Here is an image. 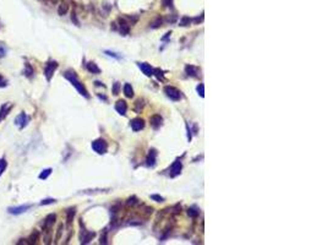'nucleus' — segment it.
<instances>
[{
	"label": "nucleus",
	"instance_id": "nucleus-18",
	"mask_svg": "<svg viewBox=\"0 0 327 245\" xmlns=\"http://www.w3.org/2000/svg\"><path fill=\"white\" fill-rule=\"evenodd\" d=\"M68 10H69V5H68V4H65V3H63L61 5H59V9H58V14L63 16V15H65V14L68 12Z\"/></svg>",
	"mask_w": 327,
	"mask_h": 245
},
{
	"label": "nucleus",
	"instance_id": "nucleus-33",
	"mask_svg": "<svg viewBox=\"0 0 327 245\" xmlns=\"http://www.w3.org/2000/svg\"><path fill=\"white\" fill-rule=\"evenodd\" d=\"M188 22H190V19H188V17H184L183 19V21H181V25L183 26H186V23Z\"/></svg>",
	"mask_w": 327,
	"mask_h": 245
},
{
	"label": "nucleus",
	"instance_id": "nucleus-10",
	"mask_svg": "<svg viewBox=\"0 0 327 245\" xmlns=\"http://www.w3.org/2000/svg\"><path fill=\"white\" fill-rule=\"evenodd\" d=\"M180 172H181V162L179 159H177V161L173 163V166H172V177H175V175L180 174Z\"/></svg>",
	"mask_w": 327,
	"mask_h": 245
},
{
	"label": "nucleus",
	"instance_id": "nucleus-6",
	"mask_svg": "<svg viewBox=\"0 0 327 245\" xmlns=\"http://www.w3.org/2000/svg\"><path fill=\"white\" fill-rule=\"evenodd\" d=\"M27 122H28V118H27V115H26L25 113H20V115H17L16 119H15V124H16L20 129H23V128L27 125Z\"/></svg>",
	"mask_w": 327,
	"mask_h": 245
},
{
	"label": "nucleus",
	"instance_id": "nucleus-7",
	"mask_svg": "<svg viewBox=\"0 0 327 245\" xmlns=\"http://www.w3.org/2000/svg\"><path fill=\"white\" fill-rule=\"evenodd\" d=\"M144 126H145V122L141 118H136L131 120V129L134 131H140L141 129H144Z\"/></svg>",
	"mask_w": 327,
	"mask_h": 245
},
{
	"label": "nucleus",
	"instance_id": "nucleus-11",
	"mask_svg": "<svg viewBox=\"0 0 327 245\" xmlns=\"http://www.w3.org/2000/svg\"><path fill=\"white\" fill-rule=\"evenodd\" d=\"M156 156H157V153H156V151H155V150L149 151V155H148V157H147V159H146L147 166H148V167H153V166H155V162H156Z\"/></svg>",
	"mask_w": 327,
	"mask_h": 245
},
{
	"label": "nucleus",
	"instance_id": "nucleus-26",
	"mask_svg": "<svg viewBox=\"0 0 327 245\" xmlns=\"http://www.w3.org/2000/svg\"><path fill=\"white\" fill-rule=\"evenodd\" d=\"M197 92H199V94H200L201 97H203V96H205V86H203L202 83L197 86Z\"/></svg>",
	"mask_w": 327,
	"mask_h": 245
},
{
	"label": "nucleus",
	"instance_id": "nucleus-23",
	"mask_svg": "<svg viewBox=\"0 0 327 245\" xmlns=\"http://www.w3.org/2000/svg\"><path fill=\"white\" fill-rule=\"evenodd\" d=\"M32 74H33V69L31 65H28V64H26V69H25V75L27 76V77H30V76H32Z\"/></svg>",
	"mask_w": 327,
	"mask_h": 245
},
{
	"label": "nucleus",
	"instance_id": "nucleus-28",
	"mask_svg": "<svg viewBox=\"0 0 327 245\" xmlns=\"http://www.w3.org/2000/svg\"><path fill=\"white\" fill-rule=\"evenodd\" d=\"M54 202H55V200H54V199H45V200L41 201V205H42V206H44V205H49V203H54Z\"/></svg>",
	"mask_w": 327,
	"mask_h": 245
},
{
	"label": "nucleus",
	"instance_id": "nucleus-9",
	"mask_svg": "<svg viewBox=\"0 0 327 245\" xmlns=\"http://www.w3.org/2000/svg\"><path fill=\"white\" fill-rule=\"evenodd\" d=\"M115 111H118L119 114L121 115H125L126 114V111H127V105L124 100H118L116 104H115Z\"/></svg>",
	"mask_w": 327,
	"mask_h": 245
},
{
	"label": "nucleus",
	"instance_id": "nucleus-31",
	"mask_svg": "<svg viewBox=\"0 0 327 245\" xmlns=\"http://www.w3.org/2000/svg\"><path fill=\"white\" fill-rule=\"evenodd\" d=\"M156 72V75H157V77L161 80V78H163V74H162V71L159 70V69H156V70H153V74Z\"/></svg>",
	"mask_w": 327,
	"mask_h": 245
},
{
	"label": "nucleus",
	"instance_id": "nucleus-19",
	"mask_svg": "<svg viewBox=\"0 0 327 245\" xmlns=\"http://www.w3.org/2000/svg\"><path fill=\"white\" fill-rule=\"evenodd\" d=\"M10 108H11V107H10ZM10 108H8L6 104H4V105L0 108V122L6 117V114H8V111H10Z\"/></svg>",
	"mask_w": 327,
	"mask_h": 245
},
{
	"label": "nucleus",
	"instance_id": "nucleus-14",
	"mask_svg": "<svg viewBox=\"0 0 327 245\" xmlns=\"http://www.w3.org/2000/svg\"><path fill=\"white\" fill-rule=\"evenodd\" d=\"M37 240H39V232H38V231H34L33 233L30 235L27 243H28V244H36Z\"/></svg>",
	"mask_w": 327,
	"mask_h": 245
},
{
	"label": "nucleus",
	"instance_id": "nucleus-32",
	"mask_svg": "<svg viewBox=\"0 0 327 245\" xmlns=\"http://www.w3.org/2000/svg\"><path fill=\"white\" fill-rule=\"evenodd\" d=\"M151 199H152V200H156L157 202H162V201H163V197H161V196H158V195H152Z\"/></svg>",
	"mask_w": 327,
	"mask_h": 245
},
{
	"label": "nucleus",
	"instance_id": "nucleus-8",
	"mask_svg": "<svg viewBox=\"0 0 327 245\" xmlns=\"http://www.w3.org/2000/svg\"><path fill=\"white\" fill-rule=\"evenodd\" d=\"M137 65H138L140 70H141L146 76H152V75H153V69L151 67L149 64H147V63H138Z\"/></svg>",
	"mask_w": 327,
	"mask_h": 245
},
{
	"label": "nucleus",
	"instance_id": "nucleus-16",
	"mask_svg": "<svg viewBox=\"0 0 327 245\" xmlns=\"http://www.w3.org/2000/svg\"><path fill=\"white\" fill-rule=\"evenodd\" d=\"M87 69H88V71L92 72V74H99V72H101V69L97 66L94 63H88V64H87Z\"/></svg>",
	"mask_w": 327,
	"mask_h": 245
},
{
	"label": "nucleus",
	"instance_id": "nucleus-22",
	"mask_svg": "<svg viewBox=\"0 0 327 245\" xmlns=\"http://www.w3.org/2000/svg\"><path fill=\"white\" fill-rule=\"evenodd\" d=\"M6 166H8V162H6L4 158H1V159H0V177H1V174L4 173V170L6 169Z\"/></svg>",
	"mask_w": 327,
	"mask_h": 245
},
{
	"label": "nucleus",
	"instance_id": "nucleus-13",
	"mask_svg": "<svg viewBox=\"0 0 327 245\" xmlns=\"http://www.w3.org/2000/svg\"><path fill=\"white\" fill-rule=\"evenodd\" d=\"M55 219H57V216H55V214H49L44 221V228H50V227L54 224Z\"/></svg>",
	"mask_w": 327,
	"mask_h": 245
},
{
	"label": "nucleus",
	"instance_id": "nucleus-5",
	"mask_svg": "<svg viewBox=\"0 0 327 245\" xmlns=\"http://www.w3.org/2000/svg\"><path fill=\"white\" fill-rule=\"evenodd\" d=\"M31 207H32V205H22V206H17V207H10L9 212L11 214H21V213L28 211Z\"/></svg>",
	"mask_w": 327,
	"mask_h": 245
},
{
	"label": "nucleus",
	"instance_id": "nucleus-21",
	"mask_svg": "<svg viewBox=\"0 0 327 245\" xmlns=\"http://www.w3.org/2000/svg\"><path fill=\"white\" fill-rule=\"evenodd\" d=\"M52 174V169L50 168H48V169H44L41 174H39V179H42V180H45V179L48 178L49 175Z\"/></svg>",
	"mask_w": 327,
	"mask_h": 245
},
{
	"label": "nucleus",
	"instance_id": "nucleus-27",
	"mask_svg": "<svg viewBox=\"0 0 327 245\" xmlns=\"http://www.w3.org/2000/svg\"><path fill=\"white\" fill-rule=\"evenodd\" d=\"M6 86H8V80L0 75V87H6Z\"/></svg>",
	"mask_w": 327,
	"mask_h": 245
},
{
	"label": "nucleus",
	"instance_id": "nucleus-4",
	"mask_svg": "<svg viewBox=\"0 0 327 245\" xmlns=\"http://www.w3.org/2000/svg\"><path fill=\"white\" fill-rule=\"evenodd\" d=\"M58 67V63L55 61H50V63H48L47 64V66L44 69V75H45V78L48 80V81H50V78L53 77V74H54V71L57 70Z\"/></svg>",
	"mask_w": 327,
	"mask_h": 245
},
{
	"label": "nucleus",
	"instance_id": "nucleus-1",
	"mask_svg": "<svg viewBox=\"0 0 327 245\" xmlns=\"http://www.w3.org/2000/svg\"><path fill=\"white\" fill-rule=\"evenodd\" d=\"M64 76L68 78L69 81L72 83V86H75V88L79 91V93H81L83 97H86V98H88L90 96H88V92H87V89L85 88V86L80 82L77 77H76V75H75V72H72V71H66L65 74H64Z\"/></svg>",
	"mask_w": 327,
	"mask_h": 245
},
{
	"label": "nucleus",
	"instance_id": "nucleus-29",
	"mask_svg": "<svg viewBox=\"0 0 327 245\" xmlns=\"http://www.w3.org/2000/svg\"><path fill=\"white\" fill-rule=\"evenodd\" d=\"M188 213H189V216H191V217H197V216H199V212L196 211L195 208H189Z\"/></svg>",
	"mask_w": 327,
	"mask_h": 245
},
{
	"label": "nucleus",
	"instance_id": "nucleus-35",
	"mask_svg": "<svg viewBox=\"0 0 327 245\" xmlns=\"http://www.w3.org/2000/svg\"><path fill=\"white\" fill-rule=\"evenodd\" d=\"M164 4H166L167 6H169L170 4H172V0H164Z\"/></svg>",
	"mask_w": 327,
	"mask_h": 245
},
{
	"label": "nucleus",
	"instance_id": "nucleus-30",
	"mask_svg": "<svg viewBox=\"0 0 327 245\" xmlns=\"http://www.w3.org/2000/svg\"><path fill=\"white\" fill-rule=\"evenodd\" d=\"M119 86H120V85H119L118 82H115V83H114V87H113V93H114V94H118V93H119Z\"/></svg>",
	"mask_w": 327,
	"mask_h": 245
},
{
	"label": "nucleus",
	"instance_id": "nucleus-2",
	"mask_svg": "<svg viewBox=\"0 0 327 245\" xmlns=\"http://www.w3.org/2000/svg\"><path fill=\"white\" fill-rule=\"evenodd\" d=\"M92 148H93L94 152H97L99 155H103V153L107 152L108 145H107V142L104 140H96V141L92 142Z\"/></svg>",
	"mask_w": 327,
	"mask_h": 245
},
{
	"label": "nucleus",
	"instance_id": "nucleus-20",
	"mask_svg": "<svg viewBox=\"0 0 327 245\" xmlns=\"http://www.w3.org/2000/svg\"><path fill=\"white\" fill-rule=\"evenodd\" d=\"M120 31H121V33L123 34L129 33V26H127V23L125 22L124 20L120 21Z\"/></svg>",
	"mask_w": 327,
	"mask_h": 245
},
{
	"label": "nucleus",
	"instance_id": "nucleus-12",
	"mask_svg": "<svg viewBox=\"0 0 327 245\" xmlns=\"http://www.w3.org/2000/svg\"><path fill=\"white\" fill-rule=\"evenodd\" d=\"M162 117L161 115H153L152 118H151V125L155 128V129H158L161 125H162Z\"/></svg>",
	"mask_w": 327,
	"mask_h": 245
},
{
	"label": "nucleus",
	"instance_id": "nucleus-17",
	"mask_svg": "<svg viewBox=\"0 0 327 245\" xmlns=\"http://www.w3.org/2000/svg\"><path fill=\"white\" fill-rule=\"evenodd\" d=\"M185 71H186V74H188L189 76H196V74H197V67L192 66V65H188V66L185 67Z\"/></svg>",
	"mask_w": 327,
	"mask_h": 245
},
{
	"label": "nucleus",
	"instance_id": "nucleus-34",
	"mask_svg": "<svg viewBox=\"0 0 327 245\" xmlns=\"http://www.w3.org/2000/svg\"><path fill=\"white\" fill-rule=\"evenodd\" d=\"M105 54H107V55H109V56H114V58H119V56L116 55L115 53H112V52H108V50L105 52Z\"/></svg>",
	"mask_w": 327,
	"mask_h": 245
},
{
	"label": "nucleus",
	"instance_id": "nucleus-25",
	"mask_svg": "<svg viewBox=\"0 0 327 245\" xmlns=\"http://www.w3.org/2000/svg\"><path fill=\"white\" fill-rule=\"evenodd\" d=\"M6 54V47L0 43V58H4Z\"/></svg>",
	"mask_w": 327,
	"mask_h": 245
},
{
	"label": "nucleus",
	"instance_id": "nucleus-15",
	"mask_svg": "<svg viewBox=\"0 0 327 245\" xmlns=\"http://www.w3.org/2000/svg\"><path fill=\"white\" fill-rule=\"evenodd\" d=\"M124 93L127 98L134 97V89H132V87H131L130 83H126V85L124 86Z\"/></svg>",
	"mask_w": 327,
	"mask_h": 245
},
{
	"label": "nucleus",
	"instance_id": "nucleus-24",
	"mask_svg": "<svg viewBox=\"0 0 327 245\" xmlns=\"http://www.w3.org/2000/svg\"><path fill=\"white\" fill-rule=\"evenodd\" d=\"M75 216V208H70L68 211V223L72 222V218Z\"/></svg>",
	"mask_w": 327,
	"mask_h": 245
},
{
	"label": "nucleus",
	"instance_id": "nucleus-3",
	"mask_svg": "<svg viewBox=\"0 0 327 245\" xmlns=\"http://www.w3.org/2000/svg\"><path fill=\"white\" fill-rule=\"evenodd\" d=\"M164 92H166V94L169 97L170 100H179L181 98L180 91H179V89H177L175 87L167 86V87H164Z\"/></svg>",
	"mask_w": 327,
	"mask_h": 245
}]
</instances>
